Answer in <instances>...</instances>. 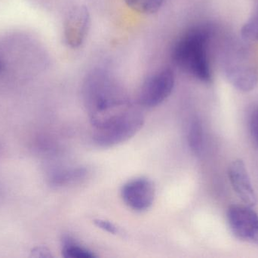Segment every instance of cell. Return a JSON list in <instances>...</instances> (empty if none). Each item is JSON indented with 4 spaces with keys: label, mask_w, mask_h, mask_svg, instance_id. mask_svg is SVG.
<instances>
[{
    "label": "cell",
    "mask_w": 258,
    "mask_h": 258,
    "mask_svg": "<svg viewBox=\"0 0 258 258\" xmlns=\"http://www.w3.org/2000/svg\"><path fill=\"white\" fill-rule=\"evenodd\" d=\"M83 97L95 132L115 127L137 109L122 88L104 71H94L88 76L83 86Z\"/></svg>",
    "instance_id": "1"
},
{
    "label": "cell",
    "mask_w": 258,
    "mask_h": 258,
    "mask_svg": "<svg viewBox=\"0 0 258 258\" xmlns=\"http://www.w3.org/2000/svg\"><path fill=\"white\" fill-rule=\"evenodd\" d=\"M209 40V29L194 27L177 39L172 50V59L176 65L203 83H209L212 79Z\"/></svg>",
    "instance_id": "2"
},
{
    "label": "cell",
    "mask_w": 258,
    "mask_h": 258,
    "mask_svg": "<svg viewBox=\"0 0 258 258\" xmlns=\"http://www.w3.org/2000/svg\"><path fill=\"white\" fill-rule=\"evenodd\" d=\"M223 70L229 83L242 92H250L258 83V60L252 50L235 45L223 59Z\"/></svg>",
    "instance_id": "3"
},
{
    "label": "cell",
    "mask_w": 258,
    "mask_h": 258,
    "mask_svg": "<svg viewBox=\"0 0 258 258\" xmlns=\"http://www.w3.org/2000/svg\"><path fill=\"white\" fill-rule=\"evenodd\" d=\"M175 83L174 72L163 68L149 76L141 85L138 102L146 108H153L166 100L172 92Z\"/></svg>",
    "instance_id": "4"
},
{
    "label": "cell",
    "mask_w": 258,
    "mask_h": 258,
    "mask_svg": "<svg viewBox=\"0 0 258 258\" xmlns=\"http://www.w3.org/2000/svg\"><path fill=\"white\" fill-rule=\"evenodd\" d=\"M227 222L238 239L258 245V215L247 205H231L227 214Z\"/></svg>",
    "instance_id": "5"
},
{
    "label": "cell",
    "mask_w": 258,
    "mask_h": 258,
    "mask_svg": "<svg viewBox=\"0 0 258 258\" xmlns=\"http://www.w3.org/2000/svg\"><path fill=\"white\" fill-rule=\"evenodd\" d=\"M121 194L128 207L136 212H144L154 201V185L144 177L134 179L122 186Z\"/></svg>",
    "instance_id": "6"
},
{
    "label": "cell",
    "mask_w": 258,
    "mask_h": 258,
    "mask_svg": "<svg viewBox=\"0 0 258 258\" xmlns=\"http://www.w3.org/2000/svg\"><path fill=\"white\" fill-rule=\"evenodd\" d=\"M90 26V15L87 8L74 7L68 14L64 22L65 42L71 48H79L86 39Z\"/></svg>",
    "instance_id": "7"
},
{
    "label": "cell",
    "mask_w": 258,
    "mask_h": 258,
    "mask_svg": "<svg viewBox=\"0 0 258 258\" xmlns=\"http://www.w3.org/2000/svg\"><path fill=\"white\" fill-rule=\"evenodd\" d=\"M228 177L236 193L245 205L254 207L257 197L243 161L236 159L228 168Z\"/></svg>",
    "instance_id": "8"
},
{
    "label": "cell",
    "mask_w": 258,
    "mask_h": 258,
    "mask_svg": "<svg viewBox=\"0 0 258 258\" xmlns=\"http://www.w3.org/2000/svg\"><path fill=\"white\" fill-rule=\"evenodd\" d=\"M188 142L194 154H200L204 145V132L203 124L199 119H194L189 126Z\"/></svg>",
    "instance_id": "9"
},
{
    "label": "cell",
    "mask_w": 258,
    "mask_h": 258,
    "mask_svg": "<svg viewBox=\"0 0 258 258\" xmlns=\"http://www.w3.org/2000/svg\"><path fill=\"white\" fill-rule=\"evenodd\" d=\"M62 255L65 258H93L92 251L80 246L70 237L63 238L62 241Z\"/></svg>",
    "instance_id": "10"
},
{
    "label": "cell",
    "mask_w": 258,
    "mask_h": 258,
    "mask_svg": "<svg viewBox=\"0 0 258 258\" xmlns=\"http://www.w3.org/2000/svg\"><path fill=\"white\" fill-rule=\"evenodd\" d=\"M130 9L144 15L156 13L162 7L163 0H125Z\"/></svg>",
    "instance_id": "11"
},
{
    "label": "cell",
    "mask_w": 258,
    "mask_h": 258,
    "mask_svg": "<svg viewBox=\"0 0 258 258\" xmlns=\"http://www.w3.org/2000/svg\"><path fill=\"white\" fill-rule=\"evenodd\" d=\"M242 39L248 42H258V6L241 29Z\"/></svg>",
    "instance_id": "12"
},
{
    "label": "cell",
    "mask_w": 258,
    "mask_h": 258,
    "mask_svg": "<svg viewBox=\"0 0 258 258\" xmlns=\"http://www.w3.org/2000/svg\"><path fill=\"white\" fill-rule=\"evenodd\" d=\"M249 130L253 143L258 148V108L251 114L250 118Z\"/></svg>",
    "instance_id": "13"
},
{
    "label": "cell",
    "mask_w": 258,
    "mask_h": 258,
    "mask_svg": "<svg viewBox=\"0 0 258 258\" xmlns=\"http://www.w3.org/2000/svg\"><path fill=\"white\" fill-rule=\"evenodd\" d=\"M95 225L101 228V230L107 232L109 233H112L113 235H119L122 233L121 230L118 228L114 224H112L110 221H104V220L97 219L94 221Z\"/></svg>",
    "instance_id": "14"
},
{
    "label": "cell",
    "mask_w": 258,
    "mask_h": 258,
    "mask_svg": "<svg viewBox=\"0 0 258 258\" xmlns=\"http://www.w3.org/2000/svg\"><path fill=\"white\" fill-rule=\"evenodd\" d=\"M32 257L49 258L52 257L51 251L47 247L37 246L35 247L31 251Z\"/></svg>",
    "instance_id": "15"
},
{
    "label": "cell",
    "mask_w": 258,
    "mask_h": 258,
    "mask_svg": "<svg viewBox=\"0 0 258 258\" xmlns=\"http://www.w3.org/2000/svg\"><path fill=\"white\" fill-rule=\"evenodd\" d=\"M3 68H4V65H3V62L0 60V72L3 71Z\"/></svg>",
    "instance_id": "16"
}]
</instances>
